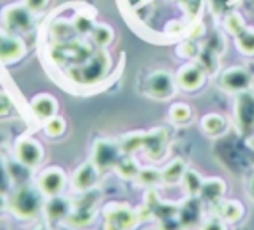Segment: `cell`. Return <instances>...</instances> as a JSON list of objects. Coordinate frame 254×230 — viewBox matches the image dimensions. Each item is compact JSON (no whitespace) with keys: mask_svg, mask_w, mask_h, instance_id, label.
I'll use <instances>...</instances> for the list:
<instances>
[{"mask_svg":"<svg viewBox=\"0 0 254 230\" xmlns=\"http://www.w3.org/2000/svg\"><path fill=\"white\" fill-rule=\"evenodd\" d=\"M8 208L18 218H24V220L36 218L44 210V194L38 186L20 184L18 190L8 200Z\"/></svg>","mask_w":254,"mask_h":230,"instance_id":"obj_1","label":"cell"},{"mask_svg":"<svg viewBox=\"0 0 254 230\" xmlns=\"http://www.w3.org/2000/svg\"><path fill=\"white\" fill-rule=\"evenodd\" d=\"M109 67H111V58L105 52V48H99L83 63H79L75 67L73 79L79 83H85V85H93V83H99L109 73Z\"/></svg>","mask_w":254,"mask_h":230,"instance_id":"obj_2","label":"cell"},{"mask_svg":"<svg viewBox=\"0 0 254 230\" xmlns=\"http://www.w3.org/2000/svg\"><path fill=\"white\" fill-rule=\"evenodd\" d=\"M141 210L125 202H111L103 208V230H131L139 224Z\"/></svg>","mask_w":254,"mask_h":230,"instance_id":"obj_3","label":"cell"},{"mask_svg":"<svg viewBox=\"0 0 254 230\" xmlns=\"http://www.w3.org/2000/svg\"><path fill=\"white\" fill-rule=\"evenodd\" d=\"M2 22H4L6 30L12 34H26L34 26V12L26 4H12V6L4 8Z\"/></svg>","mask_w":254,"mask_h":230,"instance_id":"obj_4","label":"cell"},{"mask_svg":"<svg viewBox=\"0 0 254 230\" xmlns=\"http://www.w3.org/2000/svg\"><path fill=\"white\" fill-rule=\"evenodd\" d=\"M175 87H177L175 77L169 71H163V69H157V71L149 73L147 79H145V93L155 97V99H169V97H173Z\"/></svg>","mask_w":254,"mask_h":230,"instance_id":"obj_5","label":"cell"},{"mask_svg":"<svg viewBox=\"0 0 254 230\" xmlns=\"http://www.w3.org/2000/svg\"><path fill=\"white\" fill-rule=\"evenodd\" d=\"M36 182H38L36 186L42 190L44 196H56V194H62L64 192L65 182H67V176L62 171V167H48V169H44L38 174Z\"/></svg>","mask_w":254,"mask_h":230,"instance_id":"obj_6","label":"cell"},{"mask_svg":"<svg viewBox=\"0 0 254 230\" xmlns=\"http://www.w3.org/2000/svg\"><path fill=\"white\" fill-rule=\"evenodd\" d=\"M14 155L22 165L34 169L44 161V147L32 137H20L14 145Z\"/></svg>","mask_w":254,"mask_h":230,"instance_id":"obj_7","label":"cell"},{"mask_svg":"<svg viewBox=\"0 0 254 230\" xmlns=\"http://www.w3.org/2000/svg\"><path fill=\"white\" fill-rule=\"evenodd\" d=\"M220 87L224 91H230V93H240V91H246L250 89L252 85V75L246 67H240V65H234V67H228L220 73V79H218Z\"/></svg>","mask_w":254,"mask_h":230,"instance_id":"obj_8","label":"cell"},{"mask_svg":"<svg viewBox=\"0 0 254 230\" xmlns=\"http://www.w3.org/2000/svg\"><path fill=\"white\" fill-rule=\"evenodd\" d=\"M123 157V151L119 147V141H109V139H99L93 145V163L99 169H111L117 165V161Z\"/></svg>","mask_w":254,"mask_h":230,"instance_id":"obj_9","label":"cell"},{"mask_svg":"<svg viewBox=\"0 0 254 230\" xmlns=\"http://www.w3.org/2000/svg\"><path fill=\"white\" fill-rule=\"evenodd\" d=\"M206 79V69L200 63H187L183 67H179L175 81L183 91H196L202 87Z\"/></svg>","mask_w":254,"mask_h":230,"instance_id":"obj_10","label":"cell"},{"mask_svg":"<svg viewBox=\"0 0 254 230\" xmlns=\"http://www.w3.org/2000/svg\"><path fill=\"white\" fill-rule=\"evenodd\" d=\"M26 54V44L20 36L12 32L0 30V61L2 63H14Z\"/></svg>","mask_w":254,"mask_h":230,"instance_id":"obj_11","label":"cell"},{"mask_svg":"<svg viewBox=\"0 0 254 230\" xmlns=\"http://www.w3.org/2000/svg\"><path fill=\"white\" fill-rule=\"evenodd\" d=\"M169 147V131L165 127H157L145 133V141H143V151L149 159L159 161L163 159V155L167 153Z\"/></svg>","mask_w":254,"mask_h":230,"instance_id":"obj_12","label":"cell"},{"mask_svg":"<svg viewBox=\"0 0 254 230\" xmlns=\"http://www.w3.org/2000/svg\"><path fill=\"white\" fill-rule=\"evenodd\" d=\"M236 121L242 133H250L254 129V93L240 91L236 97Z\"/></svg>","mask_w":254,"mask_h":230,"instance_id":"obj_13","label":"cell"},{"mask_svg":"<svg viewBox=\"0 0 254 230\" xmlns=\"http://www.w3.org/2000/svg\"><path fill=\"white\" fill-rule=\"evenodd\" d=\"M97 178H99V167L93 161H85L75 169L73 178H71V186L77 192H87L97 184Z\"/></svg>","mask_w":254,"mask_h":230,"instance_id":"obj_14","label":"cell"},{"mask_svg":"<svg viewBox=\"0 0 254 230\" xmlns=\"http://www.w3.org/2000/svg\"><path fill=\"white\" fill-rule=\"evenodd\" d=\"M30 109H32V115L38 121H48L50 117L58 115V101L50 93H38V95L32 97Z\"/></svg>","mask_w":254,"mask_h":230,"instance_id":"obj_15","label":"cell"},{"mask_svg":"<svg viewBox=\"0 0 254 230\" xmlns=\"http://www.w3.org/2000/svg\"><path fill=\"white\" fill-rule=\"evenodd\" d=\"M200 202H202L200 196H189L181 206H177V216H179L183 228H192L198 224L200 212H202Z\"/></svg>","mask_w":254,"mask_h":230,"instance_id":"obj_16","label":"cell"},{"mask_svg":"<svg viewBox=\"0 0 254 230\" xmlns=\"http://www.w3.org/2000/svg\"><path fill=\"white\" fill-rule=\"evenodd\" d=\"M69 212H71V202L62 194L48 196V200L44 202V214L50 220H67Z\"/></svg>","mask_w":254,"mask_h":230,"instance_id":"obj_17","label":"cell"},{"mask_svg":"<svg viewBox=\"0 0 254 230\" xmlns=\"http://www.w3.org/2000/svg\"><path fill=\"white\" fill-rule=\"evenodd\" d=\"M224 190H226L224 180L218 178V176H210V178H204L198 196H200L202 202H218L224 196Z\"/></svg>","mask_w":254,"mask_h":230,"instance_id":"obj_18","label":"cell"},{"mask_svg":"<svg viewBox=\"0 0 254 230\" xmlns=\"http://www.w3.org/2000/svg\"><path fill=\"white\" fill-rule=\"evenodd\" d=\"M200 127H202V131H204L206 135L218 137V135H222V133L226 131L228 121H226V117L220 115V113H206V115L202 117V121H200Z\"/></svg>","mask_w":254,"mask_h":230,"instance_id":"obj_19","label":"cell"},{"mask_svg":"<svg viewBox=\"0 0 254 230\" xmlns=\"http://www.w3.org/2000/svg\"><path fill=\"white\" fill-rule=\"evenodd\" d=\"M93 218H95L93 208H91V206L87 208V204H81V202H79L75 208H71V212H69V216H67V224L81 228V226L91 224V222H93Z\"/></svg>","mask_w":254,"mask_h":230,"instance_id":"obj_20","label":"cell"},{"mask_svg":"<svg viewBox=\"0 0 254 230\" xmlns=\"http://www.w3.org/2000/svg\"><path fill=\"white\" fill-rule=\"evenodd\" d=\"M242 216H244V206H242L240 200L230 198V200H224V202H222V206H220V218H222L226 224H234V222H238Z\"/></svg>","mask_w":254,"mask_h":230,"instance_id":"obj_21","label":"cell"},{"mask_svg":"<svg viewBox=\"0 0 254 230\" xmlns=\"http://www.w3.org/2000/svg\"><path fill=\"white\" fill-rule=\"evenodd\" d=\"M185 171H187L185 161L173 159L165 169H161V172H163V182H165V184H177L179 180H183Z\"/></svg>","mask_w":254,"mask_h":230,"instance_id":"obj_22","label":"cell"},{"mask_svg":"<svg viewBox=\"0 0 254 230\" xmlns=\"http://www.w3.org/2000/svg\"><path fill=\"white\" fill-rule=\"evenodd\" d=\"M113 169H115L117 174H119L121 178H125V180L137 178V174H139V171H141V167L137 165V161H135L131 155H123V157L117 161V165H115Z\"/></svg>","mask_w":254,"mask_h":230,"instance_id":"obj_23","label":"cell"},{"mask_svg":"<svg viewBox=\"0 0 254 230\" xmlns=\"http://www.w3.org/2000/svg\"><path fill=\"white\" fill-rule=\"evenodd\" d=\"M52 36L56 42L60 44H67V42H73L75 36H77V30L73 28L71 22H65V20H60L52 26Z\"/></svg>","mask_w":254,"mask_h":230,"instance_id":"obj_24","label":"cell"},{"mask_svg":"<svg viewBox=\"0 0 254 230\" xmlns=\"http://www.w3.org/2000/svg\"><path fill=\"white\" fill-rule=\"evenodd\" d=\"M169 119L175 123V125H187L190 119H192V109L189 103L185 101H177L171 105L169 109Z\"/></svg>","mask_w":254,"mask_h":230,"instance_id":"obj_25","label":"cell"},{"mask_svg":"<svg viewBox=\"0 0 254 230\" xmlns=\"http://www.w3.org/2000/svg\"><path fill=\"white\" fill-rule=\"evenodd\" d=\"M202 182H204V178L196 171H192V169H187L185 171V174H183V186H185V190H187L189 196H198L200 194V188H202Z\"/></svg>","mask_w":254,"mask_h":230,"instance_id":"obj_26","label":"cell"},{"mask_svg":"<svg viewBox=\"0 0 254 230\" xmlns=\"http://www.w3.org/2000/svg\"><path fill=\"white\" fill-rule=\"evenodd\" d=\"M234 44L244 56H254V28H244L238 32L234 36Z\"/></svg>","mask_w":254,"mask_h":230,"instance_id":"obj_27","label":"cell"},{"mask_svg":"<svg viewBox=\"0 0 254 230\" xmlns=\"http://www.w3.org/2000/svg\"><path fill=\"white\" fill-rule=\"evenodd\" d=\"M143 141H145V133L137 131V133H129V135L121 137V141H119V147H121L123 155H133L135 151L143 149Z\"/></svg>","mask_w":254,"mask_h":230,"instance_id":"obj_28","label":"cell"},{"mask_svg":"<svg viewBox=\"0 0 254 230\" xmlns=\"http://www.w3.org/2000/svg\"><path fill=\"white\" fill-rule=\"evenodd\" d=\"M137 180L143 186H155V184L163 182V172H161V169H155V167H141Z\"/></svg>","mask_w":254,"mask_h":230,"instance_id":"obj_29","label":"cell"},{"mask_svg":"<svg viewBox=\"0 0 254 230\" xmlns=\"http://www.w3.org/2000/svg\"><path fill=\"white\" fill-rule=\"evenodd\" d=\"M91 40L99 48L109 46L113 42V30H111V26H107V24H95V28L91 30Z\"/></svg>","mask_w":254,"mask_h":230,"instance_id":"obj_30","label":"cell"},{"mask_svg":"<svg viewBox=\"0 0 254 230\" xmlns=\"http://www.w3.org/2000/svg\"><path fill=\"white\" fill-rule=\"evenodd\" d=\"M65 129H67V123H65V119L60 117V115H54V117H50L48 121H44V133H46L48 137H52V139L62 137V135L65 133Z\"/></svg>","mask_w":254,"mask_h":230,"instance_id":"obj_31","label":"cell"},{"mask_svg":"<svg viewBox=\"0 0 254 230\" xmlns=\"http://www.w3.org/2000/svg\"><path fill=\"white\" fill-rule=\"evenodd\" d=\"M224 30L230 34V36H236L238 32H242L244 28H246V24H244V20H242V16L238 14V12H228L226 16H224Z\"/></svg>","mask_w":254,"mask_h":230,"instance_id":"obj_32","label":"cell"},{"mask_svg":"<svg viewBox=\"0 0 254 230\" xmlns=\"http://www.w3.org/2000/svg\"><path fill=\"white\" fill-rule=\"evenodd\" d=\"M8 172L12 176V182H18V184H24L28 180V174H30V167L22 165L18 159L16 163H8Z\"/></svg>","mask_w":254,"mask_h":230,"instance_id":"obj_33","label":"cell"},{"mask_svg":"<svg viewBox=\"0 0 254 230\" xmlns=\"http://www.w3.org/2000/svg\"><path fill=\"white\" fill-rule=\"evenodd\" d=\"M73 28L77 30V34H91V30L95 28V22L91 20V16L87 14H77L73 20H71Z\"/></svg>","mask_w":254,"mask_h":230,"instance_id":"obj_34","label":"cell"},{"mask_svg":"<svg viewBox=\"0 0 254 230\" xmlns=\"http://www.w3.org/2000/svg\"><path fill=\"white\" fill-rule=\"evenodd\" d=\"M12 111H14V101H12V97H10L4 89H0V117H8Z\"/></svg>","mask_w":254,"mask_h":230,"instance_id":"obj_35","label":"cell"},{"mask_svg":"<svg viewBox=\"0 0 254 230\" xmlns=\"http://www.w3.org/2000/svg\"><path fill=\"white\" fill-rule=\"evenodd\" d=\"M181 228H183V224L177 214H169V216L161 218V230H181Z\"/></svg>","mask_w":254,"mask_h":230,"instance_id":"obj_36","label":"cell"},{"mask_svg":"<svg viewBox=\"0 0 254 230\" xmlns=\"http://www.w3.org/2000/svg\"><path fill=\"white\" fill-rule=\"evenodd\" d=\"M200 230H226V222L222 218H218V216H210V218H206L202 222Z\"/></svg>","mask_w":254,"mask_h":230,"instance_id":"obj_37","label":"cell"},{"mask_svg":"<svg viewBox=\"0 0 254 230\" xmlns=\"http://www.w3.org/2000/svg\"><path fill=\"white\" fill-rule=\"evenodd\" d=\"M179 54L181 56H185V58H194V56H198V46L194 44V42H183L181 46H179Z\"/></svg>","mask_w":254,"mask_h":230,"instance_id":"obj_38","label":"cell"},{"mask_svg":"<svg viewBox=\"0 0 254 230\" xmlns=\"http://www.w3.org/2000/svg\"><path fill=\"white\" fill-rule=\"evenodd\" d=\"M10 186H12V176H10L8 169H4V167L0 165V192L4 194Z\"/></svg>","mask_w":254,"mask_h":230,"instance_id":"obj_39","label":"cell"},{"mask_svg":"<svg viewBox=\"0 0 254 230\" xmlns=\"http://www.w3.org/2000/svg\"><path fill=\"white\" fill-rule=\"evenodd\" d=\"M48 2H50V0H24V4H26L34 14H36V12H42V10L48 6Z\"/></svg>","mask_w":254,"mask_h":230,"instance_id":"obj_40","label":"cell"},{"mask_svg":"<svg viewBox=\"0 0 254 230\" xmlns=\"http://www.w3.org/2000/svg\"><path fill=\"white\" fill-rule=\"evenodd\" d=\"M228 4H230V0H212V8H214V12H222V8L228 6Z\"/></svg>","mask_w":254,"mask_h":230,"instance_id":"obj_41","label":"cell"},{"mask_svg":"<svg viewBox=\"0 0 254 230\" xmlns=\"http://www.w3.org/2000/svg\"><path fill=\"white\" fill-rule=\"evenodd\" d=\"M6 206H8V200H6V196L0 192V210H4Z\"/></svg>","mask_w":254,"mask_h":230,"instance_id":"obj_42","label":"cell"},{"mask_svg":"<svg viewBox=\"0 0 254 230\" xmlns=\"http://www.w3.org/2000/svg\"><path fill=\"white\" fill-rule=\"evenodd\" d=\"M248 192H250V196L254 198V176H252V180H250V184H248Z\"/></svg>","mask_w":254,"mask_h":230,"instance_id":"obj_43","label":"cell"}]
</instances>
